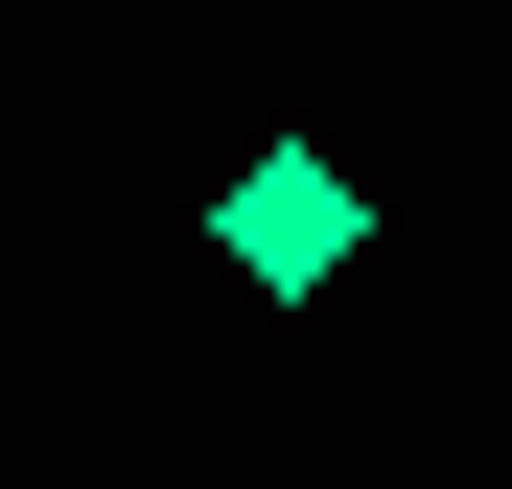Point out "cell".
<instances>
[{"label":"cell","instance_id":"obj_1","mask_svg":"<svg viewBox=\"0 0 512 489\" xmlns=\"http://www.w3.org/2000/svg\"><path fill=\"white\" fill-rule=\"evenodd\" d=\"M350 233H373V187H350L326 140H256L233 187H210V257H233V280H280V303H303V280H350Z\"/></svg>","mask_w":512,"mask_h":489}]
</instances>
